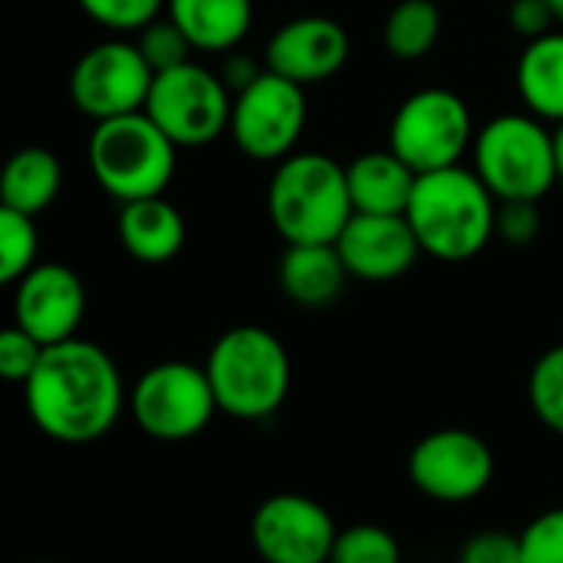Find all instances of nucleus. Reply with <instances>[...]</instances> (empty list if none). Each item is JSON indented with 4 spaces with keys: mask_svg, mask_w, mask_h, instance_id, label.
I'll return each mask as SVG.
<instances>
[{
    "mask_svg": "<svg viewBox=\"0 0 563 563\" xmlns=\"http://www.w3.org/2000/svg\"><path fill=\"white\" fill-rule=\"evenodd\" d=\"M153 77L136 41H103L74 64L70 100L93 123L113 120L146 107Z\"/></svg>",
    "mask_w": 563,
    "mask_h": 563,
    "instance_id": "obj_12",
    "label": "nucleus"
},
{
    "mask_svg": "<svg viewBox=\"0 0 563 563\" xmlns=\"http://www.w3.org/2000/svg\"><path fill=\"white\" fill-rule=\"evenodd\" d=\"M335 533L332 514L316 497L292 490L265 497L249 523L262 563H329Z\"/></svg>",
    "mask_w": 563,
    "mask_h": 563,
    "instance_id": "obj_13",
    "label": "nucleus"
},
{
    "mask_svg": "<svg viewBox=\"0 0 563 563\" xmlns=\"http://www.w3.org/2000/svg\"><path fill=\"white\" fill-rule=\"evenodd\" d=\"M262 74H265V67H258L249 54H235V51L225 54V64H222V70H219V77H222V84L229 87L232 97H235L239 90H245L252 80H258Z\"/></svg>",
    "mask_w": 563,
    "mask_h": 563,
    "instance_id": "obj_34",
    "label": "nucleus"
},
{
    "mask_svg": "<svg viewBox=\"0 0 563 563\" xmlns=\"http://www.w3.org/2000/svg\"><path fill=\"white\" fill-rule=\"evenodd\" d=\"M31 563H54V560H31Z\"/></svg>",
    "mask_w": 563,
    "mask_h": 563,
    "instance_id": "obj_37",
    "label": "nucleus"
},
{
    "mask_svg": "<svg viewBox=\"0 0 563 563\" xmlns=\"http://www.w3.org/2000/svg\"><path fill=\"white\" fill-rule=\"evenodd\" d=\"M349 31L322 14L296 18L282 24L265 44V67L299 87L325 84L349 64Z\"/></svg>",
    "mask_w": 563,
    "mask_h": 563,
    "instance_id": "obj_15",
    "label": "nucleus"
},
{
    "mask_svg": "<svg viewBox=\"0 0 563 563\" xmlns=\"http://www.w3.org/2000/svg\"><path fill=\"white\" fill-rule=\"evenodd\" d=\"M514 77L527 113L547 123H563V31L527 41Z\"/></svg>",
    "mask_w": 563,
    "mask_h": 563,
    "instance_id": "obj_21",
    "label": "nucleus"
},
{
    "mask_svg": "<svg viewBox=\"0 0 563 563\" xmlns=\"http://www.w3.org/2000/svg\"><path fill=\"white\" fill-rule=\"evenodd\" d=\"M117 235L130 258L143 265H163L183 252L186 219L166 196H146L120 202Z\"/></svg>",
    "mask_w": 563,
    "mask_h": 563,
    "instance_id": "obj_18",
    "label": "nucleus"
},
{
    "mask_svg": "<svg viewBox=\"0 0 563 563\" xmlns=\"http://www.w3.org/2000/svg\"><path fill=\"white\" fill-rule=\"evenodd\" d=\"M37 219L0 202V289L18 286L27 268L37 262Z\"/></svg>",
    "mask_w": 563,
    "mask_h": 563,
    "instance_id": "obj_24",
    "label": "nucleus"
},
{
    "mask_svg": "<svg viewBox=\"0 0 563 563\" xmlns=\"http://www.w3.org/2000/svg\"><path fill=\"white\" fill-rule=\"evenodd\" d=\"M335 249L352 278L362 282H395L408 275L421 255L418 235L405 216L352 212L335 239Z\"/></svg>",
    "mask_w": 563,
    "mask_h": 563,
    "instance_id": "obj_16",
    "label": "nucleus"
},
{
    "mask_svg": "<svg viewBox=\"0 0 563 563\" xmlns=\"http://www.w3.org/2000/svg\"><path fill=\"white\" fill-rule=\"evenodd\" d=\"M441 27H444V18L434 0H398L385 18L382 41L395 60L415 64L438 47Z\"/></svg>",
    "mask_w": 563,
    "mask_h": 563,
    "instance_id": "obj_23",
    "label": "nucleus"
},
{
    "mask_svg": "<svg viewBox=\"0 0 563 563\" xmlns=\"http://www.w3.org/2000/svg\"><path fill=\"white\" fill-rule=\"evenodd\" d=\"M60 186H64V166L44 146H24L0 166V202L34 219L54 206Z\"/></svg>",
    "mask_w": 563,
    "mask_h": 563,
    "instance_id": "obj_22",
    "label": "nucleus"
},
{
    "mask_svg": "<svg viewBox=\"0 0 563 563\" xmlns=\"http://www.w3.org/2000/svg\"><path fill=\"white\" fill-rule=\"evenodd\" d=\"M408 477L428 500L467 504L487 490L494 477V451L467 428H438L411 448Z\"/></svg>",
    "mask_w": 563,
    "mask_h": 563,
    "instance_id": "obj_11",
    "label": "nucleus"
},
{
    "mask_svg": "<svg viewBox=\"0 0 563 563\" xmlns=\"http://www.w3.org/2000/svg\"><path fill=\"white\" fill-rule=\"evenodd\" d=\"M309 120L306 87L265 67L258 80L232 97L229 136L255 163H278L296 153Z\"/></svg>",
    "mask_w": 563,
    "mask_h": 563,
    "instance_id": "obj_9",
    "label": "nucleus"
},
{
    "mask_svg": "<svg viewBox=\"0 0 563 563\" xmlns=\"http://www.w3.org/2000/svg\"><path fill=\"white\" fill-rule=\"evenodd\" d=\"M143 110L179 150H196L229 133L232 93L216 70L189 60L153 77Z\"/></svg>",
    "mask_w": 563,
    "mask_h": 563,
    "instance_id": "obj_7",
    "label": "nucleus"
},
{
    "mask_svg": "<svg viewBox=\"0 0 563 563\" xmlns=\"http://www.w3.org/2000/svg\"><path fill=\"white\" fill-rule=\"evenodd\" d=\"M179 146L150 120L146 110L100 120L90 133L87 163L93 179L117 202L163 196L176 176Z\"/></svg>",
    "mask_w": 563,
    "mask_h": 563,
    "instance_id": "obj_5",
    "label": "nucleus"
},
{
    "mask_svg": "<svg viewBox=\"0 0 563 563\" xmlns=\"http://www.w3.org/2000/svg\"><path fill=\"white\" fill-rule=\"evenodd\" d=\"M494 235L504 239L514 249H523V245L537 242V235H540V209H537V202L533 199H504V202H497Z\"/></svg>",
    "mask_w": 563,
    "mask_h": 563,
    "instance_id": "obj_31",
    "label": "nucleus"
},
{
    "mask_svg": "<svg viewBox=\"0 0 563 563\" xmlns=\"http://www.w3.org/2000/svg\"><path fill=\"white\" fill-rule=\"evenodd\" d=\"M130 415L136 428L156 441H189L209 428L219 411L209 375L192 362H159L130 388Z\"/></svg>",
    "mask_w": 563,
    "mask_h": 563,
    "instance_id": "obj_8",
    "label": "nucleus"
},
{
    "mask_svg": "<svg viewBox=\"0 0 563 563\" xmlns=\"http://www.w3.org/2000/svg\"><path fill=\"white\" fill-rule=\"evenodd\" d=\"M507 24L514 27L517 37L523 41H537L543 34L553 31L556 18L550 11L547 0H510V8H507Z\"/></svg>",
    "mask_w": 563,
    "mask_h": 563,
    "instance_id": "obj_33",
    "label": "nucleus"
},
{
    "mask_svg": "<svg viewBox=\"0 0 563 563\" xmlns=\"http://www.w3.org/2000/svg\"><path fill=\"white\" fill-rule=\"evenodd\" d=\"M87 316L84 278L64 262H34L14 286V322L41 345L67 342Z\"/></svg>",
    "mask_w": 563,
    "mask_h": 563,
    "instance_id": "obj_14",
    "label": "nucleus"
},
{
    "mask_svg": "<svg viewBox=\"0 0 563 563\" xmlns=\"http://www.w3.org/2000/svg\"><path fill=\"white\" fill-rule=\"evenodd\" d=\"M206 375L222 415L235 421H265L289 398L292 358L282 339L262 325L222 332L206 358Z\"/></svg>",
    "mask_w": 563,
    "mask_h": 563,
    "instance_id": "obj_3",
    "label": "nucleus"
},
{
    "mask_svg": "<svg viewBox=\"0 0 563 563\" xmlns=\"http://www.w3.org/2000/svg\"><path fill=\"white\" fill-rule=\"evenodd\" d=\"M329 563H401V543L382 523H352L335 533Z\"/></svg>",
    "mask_w": 563,
    "mask_h": 563,
    "instance_id": "obj_26",
    "label": "nucleus"
},
{
    "mask_svg": "<svg viewBox=\"0 0 563 563\" xmlns=\"http://www.w3.org/2000/svg\"><path fill=\"white\" fill-rule=\"evenodd\" d=\"M553 166H556V183H563V123L553 130Z\"/></svg>",
    "mask_w": 563,
    "mask_h": 563,
    "instance_id": "obj_35",
    "label": "nucleus"
},
{
    "mask_svg": "<svg viewBox=\"0 0 563 563\" xmlns=\"http://www.w3.org/2000/svg\"><path fill=\"white\" fill-rule=\"evenodd\" d=\"M457 563H523L520 533L504 530H477L464 540Z\"/></svg>",
    "mask_w": 563,
    "mask_h": 563,
    "instance_id": "obj_32",
    "label": "nucleus"
},
{
    "mask_svg": "<svg viewBox=\"0 0 563 563\" xmlns=\"http://www.w3.org/2000/svg\"><path fill=\"white\" fill-rule=\"evenodd\" d=\"M474 143V120L467 103L444 87H424L398 103L388 126V150L415 173L454 166Z\"/></svg>",
    "mask_w": 563,
    "mask_h": 563,
    "instance_id": "obj_10",
    "label": "nucleus"
},
{
    "mask_svg": "<svg viewBox=\"0 0 563 563\" xmlns=\"http://www.w3.org/2000/svg\"><path fill=\"white\" fill-rule=\"evenodd\" d=\"M345 179H349V196H352L355 212L405 216L418 173L398 153L372 150V153L355 156L345 166Z\"/></svg>",
    "mask_w": 563,
    "mask_h": 563,
    "instance_id": "obj_20",
    "label": "nucleus"
},
{
    "mask_svg": "<svg viewBox=\"0 0 563 563\" xmlns=\"http://www.w3.org/2000/svg\"><path fill=\"white\" fill-rule=\"evenodd\" d=\"M550 4V11H553V18H556V24L563 27V0H547Z\"/></svg>",
    "mask_w": 563,
    "mask_h": 563,
    "instance_id": "obj_36",
    "label": "nucleus"
},
{
    "mask_svg": "<svg viewBox=\"0 0 563 563\" xmlns=\"http://www.w3.org/2000/svg\"><path fill=\"white\" fill-rule=\"evenodd\" d=\"M349 268L335 249V242H296L286 245L278 262V286L282 296L302 309H325L339 302Z\"/></svg>",
    "mask_w": 563,
    "mask_h": 563,
    "instance_id": "obj_17",
    "label": "nucleus"
},
{
    "mask_svg": "<svg viewBox=\"0 0 563 563\" xmlns=\"http://www.w3.org/2000/svg\"><path fill=\"white\" fill-rule=\"evenodd\" d=\"M497 199L481 176L461 163L418 173L405 219L424 255L438 262H467L494 239Z\"/></svg>",
    "mask_w": 563,
    "mask_h": 563,
    "instance_id": "obj_2",
    "label": "nucleus"
},
{
    "mask_svg": "<svg viewBox=\"0 0 563 563\" xmlns=\"http://www.w3.org/2000/svg\"><path fill=\"white\" fill-rule=\"evenodd\" d=\"M166 18L199 54H229L252 31V0H166Z\"/></svg>",
    "mask_w": 563,
    "mask_h": 563,
    "instance_id": "obj_19",
    "label": "nucleus"
},
{
    "mask_svg": "<svg viewBox=\"0 0 563 563\" xmlns=\"http://www.w3.org/2000/svg\"><path fill=\"white\" fill-rule=\"evenodd\" d=\"M136 47H140V54H143V60L150 64L153 74L173 70L179 64H189L192 54H196L189 37L169 18H156L153 24L136 31Z\"/></svg>",
    "mask_w": 563,
    "mask_h": 563,
    "instance_id": "obj_27",
    "label": "nucleus"
},
{
    "mask_svg": "<svg viewBox=\"0 0 563 563\" xmlns=\"http://www.w3.org/2000/svg\"><path fill=\"white\" fill-rule=\"evenodd\" d=\"M527 398L533 415L553 434H563V345L547 349L527 378Z\"/></svg>",
    "mask_w": 563,
    "mask_h": 563,
    "instance_id": "obj_25",
    "label": "nucleus"
},
{
    "mask_svg": "<svg viewBox=\"0 0 563 563\" xmlns=\"http://www.w3.org/2000/svg\"><path fill=\"white\" fill-rule=\"evenodd\" d=\"M275 232L296 242H335L352 219L345 166L325 153H292L275 163L265 192Z\"/></svg>",
    "mask_w": 563,
    "mask_h": 563,
    "instance_id": "obj_4",
    "label": "nucleus"
},
{
    "mask_svg": "<svg viewBox=\"0 0 563 563\" xmlns=\"http://www.w3.org/2000/svg\"><path fill=\"white\" fill-rule=\"evenodd\" d=\"M474 173L494 192L497 202L504 199H533L540 202L553 183V130L543 126L533 113H500L487 120L474 133Z\"/></svg>",
    "mask_w": 563,
    "mask_h": 563,
    "instance_id": "obj_6",
    "label": "nucleus"
},
{
    "mask_svg": "<svg viewBox=\"0 0 563 563\" xmlns=\"http://www.w3.org/2000/svg\"><path fill=\"white\" fill-rule=\"evenodd\" d=\"M126 398L110 352L80 335L47 345L24 385L31 421L60 444H93L110 434Z\"/></svg>",
    "mask_w": 563,
    "mask_h": 563,
    "instance_id": "obj_1",
    "label": "nucleus"
},
{
    "mask_svg": "<svg viewBox=\"0 0 563 563\" xmlns=\"http://www.w3.org/2000/svg\"><path fill=\"white\" fill-rule=\"evenodd\" d=\"M523 563H563V507L537 514L520 530Z\"/></svg>",
    "mask_w": 563,
    "mask_h": 563,
    "instance_id": "obj_30",
    "label": "nucleus"
},
{
    "mask_svg": "<svg viewBox=\"0 0 563 563\" xmlns=\"http://www.w3.org/2000/svg\"><path fill=\"white\" fill-rule=\"evenodd\" d=\"M80 11L107 31H143L163 18L166 0H77Z\"/></svg>",
    "mask_w": 563,
    "mask_h": 563,
    "instance_id": "obj_28",
    "label": "nucleus"
},
{
    "mask_svg": "<svg viewBox=\"0 0 563 563\" xmlns=\"http://www.w3.org/2000/svg\"><path fill=\"white\" fill-rule=\"evenodd\" d=\"M47 345H41L27 329H21L18 322L0 329V382L8 385H27V378L34 375L41 355Z\"/></svg>",
    "mask_w": 563,
    "mask_h": 563,
    "instance_id": "obj_29",
    "label": "nucleus"
}]
</instances>
